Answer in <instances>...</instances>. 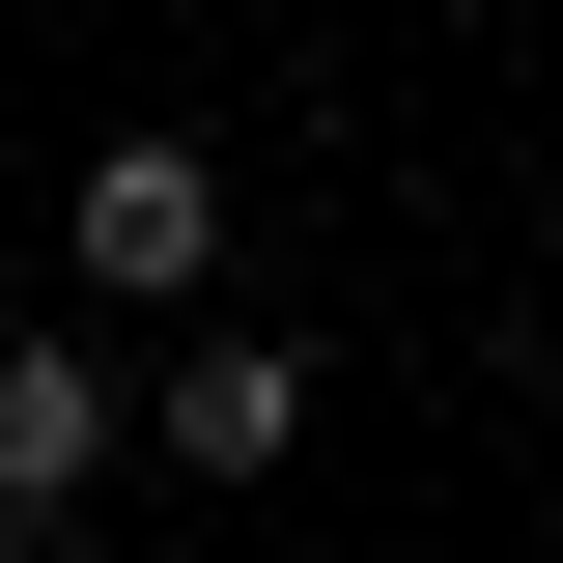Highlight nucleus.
I'll return each mask as SVG.
<instances>
[{
	"mask_svg": "<svg viewBox=\"0 0 563 563\" xmlns=\"http://www.w3.org/2000/svg\"><path fill=\"white\" fill-rule=\"evenodd\" d=\"M57 254H85V310H198L225 282V141H85Z\"/></svg>",
	"mask_w": 563,
	"mask_h": 563,
	"instance_id": "f257e3e1",
	"label": "nucleus"
},
{
	"mask_svg": "<svg viewBox=\"0 0 563 563\" xmlns=\"http://www.w3.org/2000/svg\"><path fill=\"white\" fill-rule=\"evenodd\" d=\"M113 451H141V366L113 339H0V536H85Z\"/></svg>",
	"mask_w": 563,
	"mask_h": 563,
	"instance_id": "f03ea898",
	"label": "nucleus"
},
{
	"mask_svg": "<svg viewBox=\"0 0 563 563\" xmlns=\"http://www.w3.org/2000/svg\"><path fill=\"white\" fill-rule=\"evenodd\" d=\"M141 422H169V479H282V451H310V339H254V310H225V339L141 366Z\"/></svg>",
	"mask_w": 563,
	"mask_h": 563,
	"instance_id": "7ed1b4c3",
	"label": "nucleus"
}]
</instances>
